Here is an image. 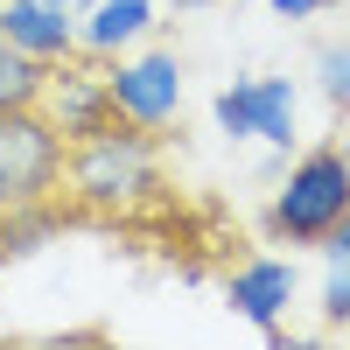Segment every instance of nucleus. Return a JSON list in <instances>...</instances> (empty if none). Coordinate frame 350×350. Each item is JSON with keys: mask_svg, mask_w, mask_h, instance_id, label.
<instances>
[{"mask_svg": "<svg viewBox=\"0 0 350 350\" xmlns=\"http://www.w3.org/2000/svg\"><path fill=\"white\" fill-rule=\"evenodd\" d=\"M224 301L239 308L252 329L280 336L287 301H295V267H287V259H245V267H231V273H224Z\"/></svg>", "mask_w": 350, "mask_h": 350, "instance_id": "nucleus-6", "label": "nucleus"}, {"mask_svg": "<svg viewBox=\"0 0 350 350\" xmlns=\"http://www.w3.org/2000/svg\"><path fill=\"white\" fill-rule=\"evenodd\" d=\"M252 140L295 148V77H252Z\"/></svg>", "mask_w": 350, "mask_h": 350, "instance_id": "nucleus-9", "label": "nucleus"}, {"mask_svg": "<svg viewBox=\"0 0 350 350\" xmlns=\"http://www.w3.org/2000/svg\"><path fill=\"white\" fill-rule=\"evenodd\" d=\"M259 8H273L280 21H315V14L329 8V0H259Z\"/></svg>", "mask_w": 350, "mask_h": 350, "instance_id": "nucleus-15", "label": "nucleus"}, {"mask_svg": "<svg viewBox=\"0 0 350 350\" xmlns=\"http://www.w3.org/2000/svg\"><path fill=\"white\" fill-rule=\"evenodd\" d=\"M154 28V0H98L92 14L77 21V49L84 56H120Z\"/></svg>", "mask_w": 350, "mask_h": 350, "instance_id": "nucleus-8", "label": "nucleus"}, {"mask_svg": "<svg viewBox=\"0 0 350 350\" xmlns=\"http://www.w3.org/2000/svg\"><path fill=\"white\" fill-rule=\"evenodd\" d=\"M49 8H84V0H49Z\"/></svg>", "mask_w": 350, "mask_h": 350, "instance_id": "nucleus-18", "label": "nucleus"}, {"mask_svg": "<svg viewBox=\"0 0 350 350\" xmlns=\"http://www.w3.org/2000/svg\"><path fill=\"white\" fill-rule=\"evenodd\" d=\"M323 315H329V323H350V259H329V280H323Z\"/></svg>", "mask_w": 350, "mask_h": 350, "instance_id": "nucleus-14", "label": "nucleus"}, {"mask_svg": "<svg viewBox=\"0 0 350 350\" xmlns=\"http://www.w3.org/2000/svg\"><path fill=\"white\" fill-rule=\"evenodd\" d=\"M175 8H211V0H175Z\"/></svg>", "mask_w": 350, "mask_h": 350, "instance_id": "nucleus-17", "label": "nucleus"}, {"mask_svg": "<svg viewBox=\"0 0 350 350\" xmlns=\"http://www.w3.org/2000/svg\"><path fill=\"white\" fill-rule=\"evenodd\" d=\"M161 189H168V175H161L154 126L112 120L105 133L64 148V211L84 224H126L140 211H154Z\"/></svg>", "mask_w": 350, "mask_h": 350, "instance_id": "nucleus-1", "label": "nucleus"}, {"mask_svg": "<svg viewBox=\"0 0 350 350\" xmlns=\"http://www.w3.org/2000/svg\"><path fill=\"white\" fill-rule=\"evenodd\" d=\"M315 92H323L336 112H350V36L315 49Z\"/></svg>", "mask_w": 350, "mask_h": 350, "instance_id": "nucleus-12", "label": "nucleus"}, {"mask_svg": "<svg viewBox=\"0 0 350 350\" xmlns=\"http://www.w3.org/2000/svg\"><path fill=\"white\" fill-rule=\"evenodd\" d=\"M323 252H329V259H350V211H343V224L323 239Z\"/></svg>", "mask_w": 350, "mask_h": 350, "instance_id": "nucleus-16", "label": "nucleus"}, {"mask_svg": "<svg viewBox=\"0 0 350 350\" xmlns=\"http://www.w3.org/2000/svg\"><path fill=\"white\" fill-rule=\"evenodd\" d=\"M105 92H112V112L133 126H168L183 112V64L168 49H148V56H126V64L105 70Z\"/></svg>", "mask_w": 350, "mask_h": 350, "instance_id": "nucleus-4", "label": "nucleus"}, {"mask_svg": "<svg viewBox=\"0 0 350 350\" xmlns=\"http://www.w3.org/2000/svg\"><path fill=\"white\" fill-rule=\"evenodd\" d=\"M0 36L21 42L36 64H64V56H77V8H49V0H0Z\"/></svg>", "mask_w": 350, "mask_h": 350, "instance_id": "nucleus-7", "label": "nucleus"}, {"mask_svg": "<svg viewBox=\"0 0 350 350\" xmlns=\"http://www.w3.org/2000/svg\"><path fill=\"white\" fill-rule=\"evenodd\" d=\"M211 112H217V126H224L231 140H252V77H231Z\"/></svg>", "mask_w": 350, "mask_h": 350, "instance_id": "nucleus-13", "label": "nucleus"}, {"mask_svg": "<svg viewBox=\"0 0 350 350\" xmlns=\"http://www.w3.org/2000/svg\"><path fill=\"white\" fill-rule=\"evenodd\" d=\"M343 211H350V148L323 140V148H308L295 168H287V183L273 189L267 231L280 245H323L343 224Z\"/></svg>", "mask_w": 350, "mask_h": 350, "instance_id": "nucleus-2", "label": "nucleus"}, {"mask_svg": "<svg viewBox=\"0 0 350 350\" xmlns=\"http://www.w3.org/2000/svg\"><path fill=\"white\" fill-rule=\"evenodd\" d=\"M0 267H8V239H0Z\"/></svg>", "mask_w": 350, "mask_h": 350, "instance_id": "nucleus-19", "label": "nucleus"}, {"mask_svg": "<svg viewBox=\"0 0 350 350\" xmlns=\"http://www.w3.org/2000/svg\"><path fill=\"white\" fill-rule=\"evenodd\" d=\"M329 8H350V0H329Z\"/></svg>", "mask_w": 350, "mask_h": 350, "instance_id": "nucleus-20", "label": "nucleus"}, {"mask_svg": "<svg viewBox=\"0 0 350 350\" xmlns=\"http://www.w3.org/2000/svg\"><path fill=\"white\" fill-rule=\"evenodd\" d=\"M70 224V211L64 203H21V211H0V239H8V259H28V252H42L56 231Z\"/></svg>", "mask_w": 350, "mask_h": 350, "instance_id": "nucleus-10", "label": "nucleus"}, {"mask_svg": "<svg viewBox=\"0 0 350 350\" xmlns=\"http://www.w3.org/2000/svg\"><path fill=\"white\" fill-rule=\"evenodd\" d=\"M42 84H49V64H36L21 42L0 36V112L8 105H42Z\"/></svg>", "mask_w": 350, "mask_h": 350, "instance_id": "nucleus-11", "label": "nucleus"}, {"mask_svg": "<svg viewBox=\"0 0 350 350\" xmlns=\"http://www.w3.org/2000/svg\"><path fill=\"white\" fill-rule=\"evenodd\" d=\"M42 112L56 120V133H64V140H92V133H105L112 120H120V112H112V92H105V70H84L77 56L49 64Z\"/></svg>", "mask_w": 350, "mask_h": 350, "instance_id": "nucleus-5", "label": "nucleus"}, {"mask_svg": "<svg viewBox=\"0 0 350 350\" xmlns=\"http://www.w3.org/2000/svg\"><path fill=\"white\" fill-rule=\"evenodd\" d=\"M64 148L56 120L42 105H8L0 112V211H21V203H49L64 189Z\"/></svg>", "mask_w": 350, "mask_h": 350, "instance_id": "nucleus-3", "label": "nucleus"}]
</instances>
